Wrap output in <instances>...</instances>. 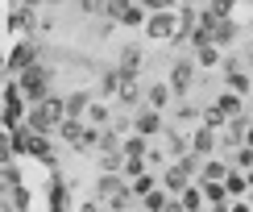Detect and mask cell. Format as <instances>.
Wrapping results in <instances>:
<instances>
[{
    "instance_id": "6da1fadb",
    "label": "cell",
    "mask_w": 253,
    "mask_h": 212,
    "mask_svg": "<svg viewBox=\"0 0 253 212\" xmlns=\"http://www.w3.org/2000/svg\"><path fill=\"white\" fill-rule=\"evenodd\" d=\"M50 79H54V71L46 67V62H34V67H25V71H17V88H21V96H25L29 104H38L42 96L50 92Z\"/></svg>"
},
{
    "instance_id": "7a4b0ae2",
    "label": "cell",
    "mask_w": 253,
    "mask_h": 212,
    "mask_svg": "<svg viewBox=\"0 0 253 212\" xmlns=\"http://www.w3.org/2000/svg\"><path fill=\"white\" fill-rule=\"evenodd\" d=\"M145 38L154 42H170L178 34V21H174V8H158V13H145Z\"/></svg>"
},
{
    "instance_id": "3957f363",
    "label": "cell",
    "mask_w": 253,
    "mask_h": 212,
    "mask_svg": "<svg viewBox=\"0 0 253 212\" xmlns=\"http://www.w3.org/2000/svg\"><path fill=\"white\" fill-rule=\"evenodd\" d=\"M17 146L25 150L29 158H38V162H54V150H50V137L46 133H34V129H13Z\"/></svg>"
},
{
    "instance_id": "277c9868",
    "label": "cell",
    "mask_w": 253,
    "mask_h": 212,
    "mask_svg": "<svg viewBox=\"0 0 253 212\" xmlns=\"http://www.w3.org/2000/svg\"><path fill=\"white\" fill-rule=\"evenodd\" d=\"M191 83H195V58H178L170 67V75H166V88H170L174 96H187Z\"/></svg>"
},
{
    "instance_id": "5b68a950",
    "label": "cell",
    "mask_w": 253,
    "mask_h": 212,
    "mask_svg": "<svg viewBox=\"0 0 253 212\" xmlns=\"http://www.w3.org/2000/svg\"><path fill=\"white\" fill-rule=\"evenodd\" d=\"M129 129L141 133V137H158L166 125H162V112H158V108H145V104H141V108H137V116L129 121Z\"/></svg>"
},
{
    "instance_id": "8992f818",
    "label": "cell",
    "mask_w": 253,
    "mask_h": 212,
    "mask_svg": "<svg viewBox=\"0 0 253 212\" xmlns=\"http://www.w3.org/2000/svg\"><path fill=\"white\" fill-rule=\"evenodd\" d=\"M187 146H191V154L208 158V154H216L220 137H216V129H212V125H195V129H191V137H187Z\"/></svg>"
},
{
    "instance_id": "52a82bcc",
    "label": "cell",
    "mask_w": 253,
    "mask_h": 212,
    "mask_svg": "<svg viewBox=\"0 0 253 212\" xmlns=\"http://www.w3.org/2000/svg\"><path fill=\"white\" fill-rule=\"evenodd\" d=\"M38 25H42V21H38V8H25V4L8 8V29H13V34H34Z\"/></svg>"
},
{
    "instance_id": "ba28073f",
    "label": "cell",
    "mask_w": 253,
    "mask_h": 212,
    "mask_svg": "<svg viewBox=\"0 0 253 212\" xmlns=\"http://www.w3.org/2000/svg\"><path fill=\"white\" fill-rule=\"evenodd\" d=\"M38 62V42H21V46H13V54L4 58V67H8V75L13 71H25V67H34Z\"/></svg>"
},
{
    "instance_id": "9c48e42d",
    "label": "cell",
    "mask_w": 253,
    "mask_h": 212,
    "mask_svg": "<svg viewBox=\"0 0 253 212\" xmlns=\"http://www.w3.org/2000/svg\"><path fill=\"white\" fill-rule=\"evenodd\" d=\"M187 183H191V175H187V171H183V166H178V162H170V166H166V171H162V179H158V187H166V192H170V196H178V192H183Z\"/></svg>"
},
{
    "instance_id": "30bf717a",
    "label": "cell",
    "mask_w": 253,
    "mask_h": 212,
    "mask_svg": "<svg viewBox=\"0 0 253 212\" xmlns=\"http://www.w3.org/2000/svg\"><path fill=\"white\" fill-rule=\"evenodd\" d=\"M228 175V162H220V158H204L195 171V183H220V179Z\"/></svg>"
},
{
    "instance_id": "8fae6325",
    "label": "cell",
    "mask_w": 253,
    "mask_h": 212,
    "mask_svg": "<svg viewBox=\"0 0 253 212\" xmlns=\"http://www.w3.org/2000/svg\"><path fill=\"white\" fill-rule=\"evenodd\" d=\"M212 108H216L220 116H245V96H237V92H220Z\"/></svg>"
},
{
    "instance_id": "7c38bea8",
    "label": "cell",
    "mask_w": 253,
    "mask_h": 212,
    "mask_svg": "<svg viewBox=\"0 0 253 212\" xmlns=\"http://www.w3.org/2000/svg\"><path fill=\"white\" fill-rule=\"evenodd\" d=\"M233 42H237V21L233 17H220L216 25H212V46L224 50V46H233Z\"/></svg>"
},
{
    "instance_id": "4fadbf2b",
    "label": "cell",
    "mask_w": 253,
    "mask_h": 212,
    "mask_svg": "<svg viewBox=\"0 0 253 212\" xmlns=\"http://www.w3.org/2000/svg\"><path fill=\"white\" fill-rule=\"evenodd\" d=\"M87 104H91V92H87V88H75V92H67V96H62L67 116H83V112H87Z\"/></svg>"
},
{
    "instance_id": "5bb4252c",
    "label": "cell",
    "mask_w": 253,
    "mask_h": 212,
    "mask_svg": "<svg viewBox=\"0 0 253 212\" xmlns=\"http://www.w3.org/2000/svg\"><path fill=\"white\" fill-rule=\"evenodd\" d=\"M174 200L183 204V212H204V187H199V183H187Z\"/></svg>"
},
{
    "instance_id": "9a60e30c",
    "label": "cell",
    "mask_w": 253,
    "mask_h": 212,
    "mask_svg": "<svg viewBox=\"0 0 253 212\" xmlns=\"http://www.w3.org/2000/svg\"><path fill=\"white\" fill-rule=\"evenodd\" d=\"M170 96H174V92L170 88H166V83H150V88H145V108H158V112H162L166 108V104H170Z\"/></svg>"
},
{
    "instance_id": "2e32d148",
    "label": "cell",
    "mask_w": 253,
    "mask_h": 212,
    "mask_svg": "<svg viewBox=\"0 0 253 212\" xmlns=\"http://www.w3.org/2000/svg\"><path fill=\"white\" fill-rule=\"evenodd\" d=\"M137 200H141V212H162L166 200H170V192H166V187H150V192H141Z\"/></svg>"
},
{
    "instance_id": "e0dca14e",
    "label": "cell",
    "mask_w": 253,
    "mask_h": 212,
    "mask_svg": "<svg viewBox=\"0 0 253 212\" xmlns=\"http://www.w3.org/2000/svg\"><path fill=\"white\" fill-rule=\"evenodd\" d=\"M117 100L121 104H141V88H137V75H121V88H117Z\"/></svg>"
},
{
    "instance_id": "ac0fdd59",
    "label": "cell",
    "mask_w": 253,
    "mask_h": 212,
    "mask_svg": "<svg viewBox=\"0 0 253 212\" xmlns=\"http://www.w3.org/2000/svg\"><path fill=\"white\" fill-rule=\"evenodd\" d=\"M224 183V192L228 196H249V183H245V171H237V166H228V175L220 179Z\"/></svg>"
},
{
    "instance_id": "d6986e66",
    "label": "cell",
    "mask_w": 253,
    "mask_h": 212,
    "mask_svg": "<svg viewBox=\"0 0 253 212\" xmlns=\"http://www.w3.org/2000/svg\"><path fill=\"white\" fill-rule=\"evenodd\" d=\"M25 129H34V133H46V137L54 133V125L46 121V112H42V104H34V108L25 112Z\"/></svg>"
},
{
    "instance_id": "ffe728a7",
    "label": "cell",
    "mask_w": 253,
    "mask_h": 212,
    "mask_svg": "<svg viewBox=\"0 0 253 212\" xmlns=\"http://www.w3.org/2000/svg\"><path fill=\"white\" fill-rule=\"evenodd\" d=\"M58 133H62V142L79 146V133H83V116H62V121H58Z\"/></svg>"
},
{
    "instance_id": "44dd1931",
    "label": "cell",
    "mask_w": 253,
    "mask_h": 212,
    "mask_svg": "<svg viewBox=\"0 0 253 212\" xmlns=\"http://www.w3.org/2000/svg\"><path fill=\"white\" fill-rule=\"evenodd\" d=\"M96 150H100V154H117V150H121V133H117V129H108V125H100Z\"/></svg>"
},
{
    "instance_id": "7402d4cb",
    "label": "cell",
    "mask_w": 253,
    "mask_h": 212,
    "mask_svg": "<svg viewBox=\"0 0 253 212\" xmlns=\"http://www.w3.org/2000/svg\"><path fill=\"white\" fill-rule=\"evenodd\" d=\"M137 67H141V46H125L121 50V75H137Z\"/></svg>"
},
{
    "instance_id": "603a6c76",
    "label": "cell",
    "mask_w": 253,
    "mask_h": 212,
    "mask_svg": "<svg viewBox=\"0 0 253 212\" xmlns=\"http://www.w3.org/2000/svg\"><path fill=\"white\" fill-rule=\"evenodd\" d=\"M121 154H125V158H145V154H150V137L133 133L129 142H121Z\"/></svg>"
},
{
    "instance_id": "cb8c5ba5",
    "label": "cell",
    "mask_w": 253,
    "mask_h": 212,
    "mask_svg": "<svg viewBox=\"0 0 253 212\" xmlns=\"http://www.w3.org/2000/svg\"><path fill=\"white\" fill-rule=\"evenodd\" d=\"M224 75H228V92H237V96H249V92H253V83H249V75H245V71H224Z\"/></svg>"
},
{
    "instance_id": "d4e9b609",
    "label": "cell",
    "mask_w": 253,
    "mask_h": 212,
    "mask_svg": "<svg viewBox=\"0 0 253 212\" xmlns=\"http://www.w3.org/2000/svg\"><path fill=\"white\" fill-rule=\"evenodd\" d=\"M117 88H121V71L112 67V71H104V75H100V88H96V96H117Z\"/></svg>"
},
{
    "instance_id": "484cf974",
    "label": "cell",
    "mask_w": 253,
    "mask_h": 212,
    "mask_svg": "<svg viewBox=\"0 0 253 212\" xmlns=\"http://www.w3.org/2000/svg\"><path fill=\"white\" fill-rule=\"evenodd\" d=\"M108 104H100V100H91L87 104V112H83V121H87V125H108Z\"/></svg>"
},
{
    "instance_id": "4316f807",
    "label": "cell",
    "mask_w": 253,
    "mask_h": 212,
    "mask_svg": "<svg viewBox=\"0 0 253 212\" xmlns=\"http://www.w3.org/2000/svg\"><path fill=\"white\" fill-rule=\"evenodd\" d=\"M121 25H129V29H141V25H145V8L137 4V0H133L129 8H125V13H121Z\"/></svg>"
},
{
    "instance_id": "83f0119b",
    "label": "cell",
    "mask_w": 253,
    "mask_h": 212,
    "mask_svg": "<svg viewBox=\"0 0 253 212\" xmlns=\"http://www.w3.org/2000/svg\"><path fill=\"white\" fill-rule=\"evenodd\" d=\"M13 154H17V137H13V129H0V162H13Z\"/></svg>"
},
{
    "instance_id": "f1b7e54d",
    "label": "cell",
    "mask_w": 253,
    "mask_h": 212,
    "mask_svg": "<svg viewBox=\"0 0 253 212\" xmlns=\"http://www.w3.org/2000/svg\"><path fill=\"white\" fill-rule=\"evenodd\" d=\"M150 187H158V179H154L150 171H141V175H137V179H129V192H133V200L141 196V192H150Z\"/></svg>"
},
{
    "instance_id": "f546056e",
    "label": "cell",
    "mask_w": 253,
    "mask_h": 212,
    "mask_svg": "<svg viewBox=\"0 0 253 212\" xmlns=\"http://www.w3.org/2000/svg\"><path fill=\"white\" fill-rule=\"evenodd\" d=\"M204 187V204H224L228 192H224V183H199Z\"/></svg>"
},
{
    "instance_id": "4dcf8cb0",
    "label": "cell",
    "mask_w": 253,
    "mask_h": 212,
    "mask_svg": "<svg viewBox=\"0 0 253 212\" xmlns=\"http://www.w3.org/2000/svg\"><path fill=\"white\" fill-rule=\"evenodd\" d=\"M233 166H237V171H249V166H253V146H245V142L237 146V150H233Z\"/></svg>"
},
{
    "instance_id": "1f68e13d",
    "label": "cell",
    "mask_w": 253,
    "mask_h": 212,
    "mask_svg": "<svg viewBox=\"0 0 253 212\" xmlns=\"http://www.w3.org/2000/svg\"><path fill=\"white\" fill-rule=\"evenodd\" d=\"M166 150H170V154H187V150H191V146H187V133L170 129V133H166Z\"/></svg>"
},
{
    "instance_id": "d6a6232c",
    "label": "cell",
    "mask_w": 253,
    "mask_h": 212,
    "mask_svg": "<svg viewBox=\"0 0 253 212\" xmlns=\"http://www.w3.org/2000/svg\"><path fill=\"white\" fill-rule=\"evenodd\" d=\"M195 62H199V67H216V62H220V46H199L195 50Z\"/></svg>"
},
{
    "instance_id": "836d02e7",
    "label": "cell",
    "mask_w": 253,
    "mask_h": 212,
    "mask_svg": "<svg viewBox=\"0 0 253 212\" xmlns=\"http://www.w3.org/2000/svg\"><path fill=\"white\" fill-rule=\"evenodd\" d=\"M187 38H191V46H195V50H199V46H212V29H208V25H195Z\"/></svg>"
},
{
    "instance_id": "e575fe53",
    "label": "cell",
    "mask_w": 253,
    "mask_h": 212,
    "mask_svg": "<svg viewBox=\"0 0 253 212\" xmlns=\"http://www.w3.org/2000/svg\"><path fill=\"white\" fill-rule=\"evenodd\" d=\"M121 162H125V154H100V171H112V175H121Z\"/></svg>"
},
{
    "instance_id": "d590c367",
    "label": "cell",
    "mask_w": 253,
    "mask_h": 212,
    "mask_svg": "<svg viewBox=\"0 0 253 212\" xmlns=\"http://www.w3.org/2000/svg\"><path fill=\"white\" fill-rule=\"evenodd\" d=\"M141 171H145V158H125V162H121V175L125 179H137Z\"/></svg>"
},
{
    "instance_id": "8d00e7d4",
    "label": "cell",
    "mask_w": 253,
    "mask_h": 212,
    "mask_svg": "<svg viewBox=\"0 0 253 212\" xmlns=\"http://www.w3.org/2000/svg\"><path fill=\"white\" fill-rule=\"evenodd\" d=\"M233 4H237V0H208V13H212V17H228Z\"/></svg>"
},
{
    "instance_id": "74e56055",
    "label": "cell",
    "mask_w": 253,
    "mask_h": 212,
    "mask_svg": "<svg viewBox=\"0 0 253 212\" xmlns=\"http://www.w3.org/2000/svg\"><path fill=\"white\" fill-rule=\"evenodd\" d=\"M129 4H133V0H104V13H108L112 21H121V13H125Z\"/></svg>"
},
{
    "instance_id": "f35d334b",
    "label": "cell",
    "mask_w": 253,
    "mask_h": 212,
    "mask_svg": "<svg viewBox=\"0 0 253 212\" xmlns=\"http://www.w3.org/2000/svg\"><path fill=\"white\" fill-rule=\"evenodd\" d=\"M75 8L87 13V17H96V13H104V0H75Z\"/></svg>"
},
{
    "instance_id": "ab89813d",
    "label": "cell",
    "mask_w": 253,
    "mask_h": 212,
    "mask_svg": "<svg viewBox=\"0 0 253 212\" xmlns=\"http://www.w3.org/2000/svg\"><path fill=\"white\" fill-rule=\"evenodd\" d=\"M137 4H141L145 13H158V8H174L178 0H137Z\"/></svg>"
},
{
    "instance_id": "60d3db41",
    "label": "cell",
    "mask_w": 253,
    "mask_h": 212,
    "mask_svg": "<svg viewBox=\"0 0 253 212\" xmlns=\"http://www.w3.org/2000/svg\"><path fill=\"white\" fill-rule=\"evenodd\" d=\"M224 121H228V116H220L216 108H208V112H204V125H212V129H220Z\"/></svg>"
},
{
    "instance_id": "b9f144b4",
    "label": "cell",
    "mask_w": 253,
    "mask_h": 212,
    "mask_svg": "<svg viewBox=\"0 0 253 212\" xmlns=\"http://www.w3.org/2000/svg\"><path fill=\"white\" fill-rule=\"evenodd\" d=\"M75 212H104V204H100V200H83Z\"/></svg>"
},
{
    "instance_id": "7bdbcfd3",
    "label": "cell",
    "mask_w": 253,
    "mask_h": 212,
    "mask_svg": "<svg viewBox=\"0 0 253 212\" xmlns=\"http://www.w3.org/2000/svg\"><path fill=\"white\" fill-rule=\"evenodd\" d=\"M195 116H199V112L191 108V104H178V121H195Z\"/></svg>"
},
{
    "instance_id": "ee69618b",
    "label": "cell",
    "mask_w": 253,
    "mask_h": 212,
    "mask_svg": "<svg viewBox=\"0 0 253 212\" xmlns=\"http://www.w3.org/2000/svg\"><path fill=\"white\" fill-rule=\"evenodd\" d=\"M0 212H21V208H17V204H13L8 196H0Z\"/></svg>"
},
{
    "instance_id": "f6af8a7d",
    "label": "cell",
    "mask_w": 253,
    "mask_h": 212,
    "mask_svg": "<svg viewBox=\"0 0 253 212\" xmlns=\"http://www.w3.org/2000/svg\"><path fill=\"white\" fill-rule=\"evenodd\" d=\"M228 212H253V208H249V204H245V200H241V196H237V204H228Z\"/></svg>"
},
{
    "instance_id": "bcb514c9",
    "label": "cell",
    "mask_w": 253,
    "mask_h": 212,
    "mask_svg": "<svg viewBox=\"0 0 253 212\" xmlns=\"http://www.w3.org/2000/svg\"><path fill=\"white\" fill-rule=\"evenodd\" d=\"M162 212H183V204H178V200L170 196V200H166V208H162Z\"/></svg>"
},
{
    "instance_id": "7dc6e473",
    "label": "cell",
    "mask_w": 253,
    "mask_h": 212,
    "mask_svg": "<svg viewBox=\"0 0 253 212\" xmlns=\"http://www.w3.org/2000/svg\"><path fill=\"white\" fill-rule=\"evenodd\" d=\"M241 142H245V146H253V125L245 121V133H241Z\"/></svg>"
},
{
    "instance_id": "c3c4849f",
    "label": "cell",
    "mask_w": 253,
    "mask_h": 212,
    "mask_svg": "<svg viewBox=\"0 0 253 212\" xmlns=\"http://www.w3.org/2000/svg\"><path fill=\"white\" fill-rule=\"evenodd\" d=\"M17 4H25V8H42L46 0H17Z\"/></svg>"
},
{
    "instance_id": "681fc988",
    "label": "cell",
    "mask_w": 253,
    "mask_h": 212,
    "mask_svg": "<svg viewBox=\"0 0 253 212\" xmlns=\"http://www.w3.org/2000/svg\"><path fill=\"white\" fill-rule=\"evenodd\" d=\"M245 183H249V196H253V166H249V171H245Z\"/></svg>"
},
{
    "instance_id": "f907efd6",
    "label": "cell",
    "mask_w": 253,
    "mask_h": 212,
    "mask_svg": "<svg viewBox=\"0 0 253 212\" xmlns=\"http://www.w3.org/2000/svg\"><path fill=\"white\" fill-rule=\"evenodd\" d=\"M4 79H8V67H4V62H0V88H4Z\"/></svg>"
},
{
    "instance_id": "816d5d0a",
    "label": "cell",
    "mask_w": 253,
    "mask_h": 212,
    "mask_svg": "<svg viewBox=\"0 0 253 212\" xmlns=\"http://www.w3.org/2000/svg\"><path fill=\"white\" fill-rule=\"evenodd\" d=\"M178 4H195V0H178Z\"/></svg>"
},
{
    "instance_id": "f5cc1de1",
    "label": "cell",
    "mask_w": 253,
    "mask_h": 212,
    "mask_svg": "<svg viewBox=\"0 0 253 212\" xmlns=\"http://www.w3.org/2000/svg\"><path fill=\"white\" fill-rule=\"evenodd\" d=\"M46 4H62V0H46Z\"/></svg>"
},
{
    "instance_id": "db71d44e",
    "label": "cell",
    "mask_w": 253,
    "mask_h": 212,
    "mask_svg": "<svg viewBox=\"0 0 253 212\" xmlns=\"http://www.w3.org/2000/svg\"><path fill=\"white\" fill-rule=\"evenodd\" d=\"M249 67H253V50H249Z\"/></svg>"
},
{
    "instance_id": "11a10c76",
    "label": "cell",
    "mask_w": 253,
    "mask_h": 212,
    "mask_svg": "<svg viewBox=\"0 0 253 212\" xmlns=\"http://www.w3.org/2000/svg\"><path fill=\"white\" fill-rule=\"evenodd\" d=\"M249 50H253V42H249Z\"/></svg>"
}]
</instances>
